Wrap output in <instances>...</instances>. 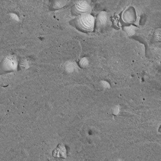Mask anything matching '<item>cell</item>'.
I'll use <instances>...</instances> for the list:
<instances>
[{
  "label": "cell",
  "instance_id": "6da1fadb",
  "mask_svg": "<svg viewBox=\"0 0 161 161\" xmlns=\"http://www.w3.org/2000/svg\"><path fill=\"white\" fill-rule=\"evenodd\" d=\"M75 23L77 28L83 31L90 32L94 29V18L90 14L79 15L76 19Z\"/></svg>",
  "mask_w": 161,
  "mask_h": 161
},
{
  "label": "cell",
  "instance_id": "7a4b0ae2",
  "mask_svg": "<svg viewBox=\"0 0 161 161\" xmlns=\"http://www.w3.org/2000/svg\"><path fill=\"white\" fill-rule=\"evenodd\" d=\"M17 58L13 55H7L0 58V74L15 71L18 68Z\"/></svg>",
  "mask_w": 161,
  "mask_h": 161
},
{
  "label": "cell",
  "instance_id": "3957f363",
  "mask_svg": "<svg viewBox=\"0 0 161 161\" xmlns=\"http://www.w3.org/2000/svg\"><path fill=\"white\" fill-rule=\"evenodd\" d=\"M91 7L88 3L86 1H80L76 3L73 7V11L77 15L89 14Z\"/></svg>",
  "mask_w": 161,
  "mask_h": 161
},
{
  "label": "cell",
  "instance_id": "277c9868",
  "mask_svg": "<svg viewBox=\"0 0 161 161\" xmlns=\"http://www.w3.org/2000/svg\"><path fill=\"white\" fill-rule=\"evenodd\" d=\"M53 156L57 157L66 158V150L65 147L61 144H59L57 148L54 149L53 152Z\"/></svg>",
  "mask_w": 161,
  "mask_h": 161
},
{
  "label": "cell",
  "instance_id": "5b68a950",
  "mask_svg": "<svg viewBox=\"0 0 161 161\" xmlns=\"http://www.w3.org/2000/svg\"><path fill=\"white\" fill-rule=\"evenodd\" d=\"M108 18L106 13L103 12L100 13L99 14L98 18H97V21L99 25L102 26L105 25L106 23L107 22Z\"/></svg>",
  "mask_w": 161,
  "mask_h": 161
},
{
  "label": "cell",
  "instance_id": "8992f818",
  "mask_svg": "<svg viewBox=\"0 0 161 161\" xmlns=\"http://www.w3.org/2000/svg\"><path fill=\"white\" fill-rule=\"evenodd\" d=\"M65 1H54L52 5V8L54 9H58L63 8L66 5Z\"/></svg>",
  "mask_w": 161,
  "mask_h": 161
},
{
  "label": "cell",
  "instance_id": "52a82bcc",
  "mask_svg": "<svg viewBox=\"0 0 161 161\" xmlns=\"http://www.w3.org/2000/svg\"><path fill=\"white\" fill-rule=\"evenodd\" d=\"M89 61L87 58H82L80 61V65L82 67H84L88 65Z\"/></svg>",
  "mask_w": 161,
  "mask_h": 161
},
{
  "label": "cell",
  "instance_id": "ba28073f",
  "mask_svg": "<svg viewBox=\"0 0 161 161\" xmlns=\"http://www.w3.org/2000/svg\"><path fill=\"white\" fill-rule=\"evenodd\" d=\"M66 69L68 72H72L75 69V64L73 63H68L66 66Z\"/></svg>",
  "mask_w": 161,
  "mask_h": 161
}]
</instances>
